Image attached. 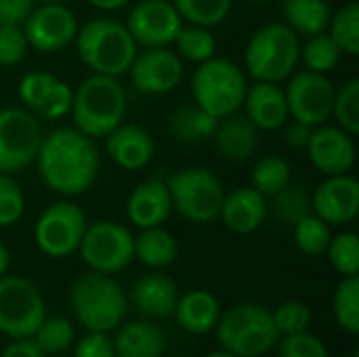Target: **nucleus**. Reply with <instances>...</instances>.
I'll list each match as a JSON object with an SVG mask.
<instances>
[{
	"label": "nucleus",
	"mask_w": 359,
	"mask_h": 357,
	"mask_svg": "<svg viewBox=\"0 0 359 357\" xmlns=\"http://www.w3.org/2000/svg\"><path fill=\"white\" fill-rule=\"evenodd\" d=\"M38 118L21 107L0 109V173L15 175L25 168L42 143Z\"/></svg>",
	"instance_id": "12"
},
{
	"label": "nucleus",
	"mask_w": 359,
	"mask_h": 357,
	"mask_svg": "<svg viewBox=\"0 0 359 357\" xmlns=\"http://www.w3.org/2000/svg\"><path fill=\"white\" fill-rule=\"evenodd\" d=\"M27 38L21 23H0V65L13 67L27 55Z\"/></svg>",
	"instance_id": "43"
},
{
	"label": "nucleus",
	"mask_w": 359,
	"mask_h": 357,
	"mask_svg": "<svg viewBox=\"0 0 359 357\" xmlns=\"http://www.w3.org/2000/svg\"><path fill=\"white\" fill-rule=\"evenodd\" d=\"M55 82H57V78L48 72H32L21 78L19 97L32 112H36V107L42 103V99L46 97V93L53 88Z\"/></svg>",
	"instance_id": "46"
},
{
	"label": "nucleus",
	"mask_w": 359,
	"mask_h": 357,
	"mask_svg": "<svg viewBox=\"0 0 359 357\" xmlns=\"http://www.w3.org/2000/svg\"><path fill=\"white\" fill-rule=\"evenodd\" d=\"M172 210V198L166 181L149 179L139 183L126 202V215L139 229L160 227Z\"/></svg>",
	"instance_id": "20"
},
{
	"label": "nucleus",
	"mask_w": 359,
	"mask_h": 357,
	"mask_svg": "<svg viewBox=\"0 0 359 357\" xmlns=\"http://www.w3.org/2000/svg\"><path fill=\"white\" fill-rule=\"evenodd\" d=\"M246 88L244 72L225 57H210L202 61L191 78L194 103L217 120L236 114L242 107Z\"/></svg>",
	"instance_id": "6"
},
{
	"label": "nucleus",
	"mask_w": 359,
	"mask_h": 357,
	"mask_svg": "<svg viewBox=\"0 0 359 357\" xmlns=\"http://www.w3.org/2000/svg\"><path fill=\"white\" fill-rule=\"evenodd\" d=\"M267 213L269 204L265 196L250 185L225 194L219 217L233 234H252L263 225Z\"/></svg>",
	"instance_id": "22"
},
{
	"label": "nucleus",
	"mask_w": 359,
	"mask_h": 357,
	"mask_svg": "<svg viewBox=\"0 0 359 357\" xmlns=\"http://www.w3.org/2000/svg\"><path fill=\"white\" fill-rule=\"evenodd\" d=\"M0 357H44V353L34 343V339L27 337V339H13V343L2 351Z\"/></svg>",
	"instance_id": "50"
},
{
	"label": "nucleus",
	"mask_w": 359,
	"mask_h": 357,
	"mask_svg": "<svg viewBox=\"0 0 359 357\" xmlns=\"http://www.w3.org/2000/svg\"><path fill=\"white\" fill-rule=\"evenodd\" d=\"M301 59L299 34L286 23H267L259 27L244 53L248 74L261 82H282L292 76Z\"/></svg>",
	"instance_id": "5"
},
{
	"label": "nucleus",
	"mask_w": 359,
	"mask_h": 357,
	"mask_svg": "<svg viewBox=\"0 0 359 357\" xmlns=\"http://www.w3.org/2000/svg\"><path fill=\"white\" fill-rule=\"evenodd\" d=\"M250 2H257V4H271V2H280V0H250Z\"/></svg>",
	"instance_id": "54"
},
{
	"label": "nucleus",
	"mask_w": 359,
	"mask_h": 357,
	"mask_svg": "<svg viewBox=\"0 0 359 357\" xmlns=\"http://www.w3.org/2000/svg\"><path fill=\"white\" fill-rule=\"evenodd\" d=\"M172 4L191 25L215 27L229 15L233 0H172Z\"/></svg>",
	"instance_id": "35"
},
{
	"label": "nucleus",
	"mask_w": 359,
	"mask_h": 357,
	"mask_svg": "<svg viewBox=\"0 0 359 357\" xmlns=\"http://www.w3.org/2000/svg\"><path fill=\"white\" fill-rule=\"evenodd\" d=\"M313 215L328 225H349L359 213V183L355 177L332 175L311 194Z\"/></svg>",
	"instance_id": "17"
},
{
	"label": "nucleus",
	"mask_w": 359,
	"mask_h": 357,
	"mask_svg": "<svg viewBox=\"0 0 359 357\" xmlns=\"http://www.w3.org/2000/svg\"><path fill=\"white\" fill-rule=\"evenodd\" d=\"M341 48L337 42L328 36V32L309 36L307 44L301 48V57L307 65V69L318 72V74H328L337 67L341 59Z\"/></svg>",
	"instance_id": "37"
},
{
	"label": "nucleus",
	"mask_w": 359,
	"mask_h": 357,
	"mask_svg": "<svg viewBox=\"0 0 359 357\" xmlns=\"http://www.w3.org/2000/svg\"><path fill=\"white\" fill-rule=\"evenodd\" d=\"M27 44L40 53H55L76 40L78 21L76 15L61 2L40 4L32 8L21 23Z\"/></svg>",
	"instance_id": "14"
},
{
	"label": "nucleus",
	"mask_w": 359,
	"mask_h": 357,
	"mask_svg": "<svg viewBox=\"0 0 359 357\" xmlns=\"http://www.w3.org/2000/svg\"><path fill=\"white\" fill-rule=\"evenodd\" d=\"M74 357H116L114 343L107 332H88L78 345Z\"/></svg>",
	"instance_id": "47"
},
{
	"label": "nucleus",
	"mask_w": 359,
	"mask_h": 357,
	"mask_svg": "<svg viewBox=\"0 0 359 357\" xmlns=\"http://www.w3.org/2000/svg\"><path fill=\"white\" fill-rule=\"evenodd\" d=\"M32 339L44 356H57L72 347L74 326L65 318H44Z\"/></svg>",
	"instance_id": "36"
},
{
	"label": "nucleus",
	"mask_w": 359,
	"mask_h": 357,
	"mask_svg": "<svg viewBox=\"0 0 359 357\" xmlns=\"http://www.w3.org/2000/svg\"><path fill=\"white\" fill-rule=\"evenodd\" d=\"M130 82L139 93L166 95L175 90L183 78V63L177 53L166 46H149L137 50L130 67Z\"/></svg>",
	"instance_id": "16"
},
{
	"label": "nucleus",
	"mask_w": 359,
	"mask_h": 357,
	"mask_svg": "<svg viewBox=\"0 0 359 357\" xmlns=\"http://www.w3.org/2000/svg\"><path fill=\"white\" fill-rule=\"evenodd\" d=\"M76 48L82 63L90 67L93 74L114 78L126 74L137 55V42L126 25L107 17L84 23L76 34Z\"/></svg>",
	"instance_id": "3"
},
{
	"label": "nucleus",
	"mask_w": 359,
	"mask_h": 357,
	"mask_svg": "<svg viewBox=\"0 0 359 357\" xmlns=\"http://www.w3.org/2000/svg\"><path fill=\"white\" fill-rule=\"evenodd\" d=\"M311 130L313 126L309 124H303L299 120H292L290 124H286L284 128V143L292 149H305L307 143H309V137H311Z\"/></svg>",
	"instance_id": "49"
},
{
	"label": "nucleus",
	"mask_w": 359,
	"mask_h": 357,
	"mask_svg": "<svg viewBox=\"0 0 359 357\" xmlns=\"http://www.w3.org/2000/svg\"><path fill=\"white\" fill-rule=\"evenodd\" d=\"M74 124L90 139L107 137L126 114L124 86L114 76L90 74L74 93L72 109Z\"/></svg>",
	"instance_id": "2"
},
{
	"label": "nucleus",
	"mask_w": 359,
	"mask_h": 357,
	"mask_svg": "<svg viewBox=\"0 0 359 357\" xmlns=\"http://www.w3.org/2000/svg\"><path fill=\"white\" fill-rule=\"evenodd\" d=\"M42 4H53V2H63V0H40Z\"/></svg>",
	"instance_id": "55"
},
{
	"label": "nucleus",
	"mask_w": 359,
	"mask_h": 357,
	"mask_svg": "<svg viewBox=\"0 0 359 357\" xmlns=\"http://www.w3.org/2000/svg\"><path fill=\"white\" fill-rule=\"evenodd\" d=\"M332 309L339 326L349 335H359V278L347 276L334 290Z\"/></svg>",
	"instance_id": "33"
},
{
	"label": "nucleus",
	"mask_w": 359,
	"mask_h": 357,
	"mask_svg": "<svg viewBox=\"0 0 359 357\" xmlns=\"http://www.w3.org/2000/svg\"><path fill=\"white\" fill-rule=\"evenodd\" d=\"M177 255H179L177 240L172 238V234L162 229V225L147 227L135 238V259H139L147 267L154 269L168 267L170 263H175Z\"/></svg>",
	"instance_id": "29"
},
{
	"label": "nucleus",
	"mask_w": 359,
	"mask_h": 357,
	"mask_svg": "<svg viewBox=\"0 0 359 357\" xmlns=\"http://www.w3.org/2000/svg\"><path fill=\"white\" fill-rule=\"evenodd\" d=\"M204 357H236V356H231V353H227V351H212V353H208V356H204Z\"/></svg>",
	"instance_id": "53"
},
{
	"label": "nucleus",
	"mask_w": 359,
	"mask_h": 357,
	"mask_svg": "<svg viewBox=\"0 0 359 357\" xmlns=\"http://www.w3.org/2000/svg\"><path fill=\"white\" fill-rule=\"evenodd\" d=\"M90 6H95V8H99V11H118V8H122V6H126L130 0H86Z\"/></svg>",
	"instance_id": "51"
},
{
	"label": "nucleus",
	"mask_w": 359,
	"mask_h": 357,
	"mask_svg": "<svg viewBox=\"0 0 359 357\" xmlns=\"http://www.w3.org/2000/svg\"><path fill=\"white\" fill-rule=\"evenodd\" d=\"M326 255L332 267L343 276H358L359 274V240L353 231H343L330 238Z\"/></svg>",
	"instance_id": "40"
},
{
	"label": "nucleus",
	"mask_w": 359,
	"mask_h": 357,
	"mask_svg": "<svg viewBox=\"0 0 359 357\" xmlns=\"http://www.w3.org/2000/svg\"><path fill=\"white\" fill-rule=\"evenodd\" d=\"M212 139L223 158L231 162H242L257 151L259 128L246 116L229 114L217 122Z\"/></svg>",
	"instance_id": "23"
},
{
	"label": "nucleus",
	"mask_w": 359,
	"mask_h": 357,
	"mask_svg": "<svg viewBox=\"0 0 359 357\" xmlns=\"http://www.w3.org/2000/svg\"><path fill=\"white\" fill-rule=\"evenodd\" d=\"M280 357H328L326 345L311 332L288 335L280 343Z\"/></svg>",
	"instance_id": "45"
},
{
	"label": "nucleus",
	"mask_w": 359,
	"mask_h": 357,
	"mask_svg": "<svg viewBox=\"0 0 359 357\" xmlns=\"http://www.w3.org/2000/svg\"><path fill=\"white\" fill-rule=\"evenodd\" d=\"M305 149L309 151L311 164L326 177L347 175L355 164L353 137L345 133L341 126L320 124L316 130H311V137Z\"/></svg>",
	"instance_id": "18"
},
{
	"label": "nucleus",
	"mask_w": 359,
	"mask_h": 357,
	"mask_svg": "<svg viewBox=\"0 0 359 357\" xmlns=\"http://www.w3.org/2000/svg\"><path fill=\"white\" fill-rule=\"evenodd\" d=\"M172 357H185V356H172Z\"/></svg>",
	"instance_id": "56"
},
{
	"label": "nucleus",
	"mask_w": 359,
	"mask_h": 357,
	"mask_svg": "<svg viewBox=\"0 0 359 357\" xmlns=\"http://www.w3.org/2000/svg\"><path fill=\"white\" fill-rule=\"evenodd\" d=\"M72 307L78 322L88 332H109L124 320L126 299L109 276L90 271L74 282Z\"/></svg>",
	"instance_id": "7"
},
{
	"label": "nucleus",
	"mask_w": 359,
	"mask_h": 357,
	"mask_svg": "<svg viewBox=\"0 0 359 357\" xmlns=\"http://www.w3.org/2000/svg\"><path fill=\"white\" fill-rule=\"evenodd\" d=\"M25 210V196L19 183L11 177L0 173V227L15 225Z\"/></svg>",
	"instance_id": "42"
},
{
	"label": "nucleus",
	"mask_w": 359,
	"mask_h": 357,
	"mask_svg": "<svg viewBox=\"0 0 359 357\" xmlns=\"http://www.w3.org/2000/svg\"><path fill=\"white\" fill-rule=\"evenodd\" d=\"M217 118L202 109L198 103H185L170 116V135L181 143H202L212 139L217 128Z\"/></svg>",
	"instance_id": "28"
},
{
	"label": "nucleus",
	"mask_w": 359,
	"mask_h": 357,
	"mask_svg": "<svg viewBox=\"0 0 359 357\" xmlns=\"http://www.w3.org/2000/svg\"><path fill=\"white\" fill-rule=\"evenodd\" d=\"M111 343L116 357H162L166 351V335L145 320L124 324Z\"/></svg>",
	"instance_id": "24"
},
{
	"label": "nucleus",
	"mask_w": 359,
	"mask_h": 357,
	"mask_svg": "<svg viewBox=\"0 0 359 357\" xmlns=\"http://www.w3.org/2000/svg\"><path fill=\"white\" fill-rule=\"evenodd\" d=\"M46 318L40 290L21 276L0 278V332L11 339H27Z\"/></svg>",
	"instance_id": "9"
},
{
	"label": "nucleus",
	"mask_w": 359,
	"mask_h": 357,
	"mask_svg": "<svg viewBox=\"0 0 359 357\" xmlns=\"http://www.w3.org/2000/svg\"><path fill=\"white\" fill-rule=\"evenodd\" d=\"M8 263H11V255H8L6 246L0 242V278L6 274V269H8Z\"/></svg>",
	"instance_id": "52"
},
{
	"label": "nucleus",
	"mask_w": 359,
	"mask_h": 357,
	"mask_svg": "<svg viewBox=\"0 0 359 357\" xmlns=\"http://www.w3.org/2000/svg\"><path fill=\"white\" fill-rule=\"evenodd\" d=\"M330 238H332L330 225L316 215H309L294 225V242H297L299 250L309 257L326 255Z\"/></svg>",
	"instance_id": "38"
},
{
	"label": "nucleus",
	"mask_w": 359,
	"mask_h": 357,
	"mask_svg": "<svg viewBox=\"0 0 359 357\" xmlns=\"http://www.w3.org/2000/svg\"><path fill=\"white\" fill-rule=\"evenodd\" d=\"M34 0H0V23H23Z\"/></svg>",
	"instance_id": "48"
},
{
	"label": "nucleus",
	"mask_w": 359,
	"mask_h": 357,
	"mask_svg": "<svg viewBox=\"0 0 359 357\" xmlns=\"http://www.w3.org/2000/svg\"><path fill=\"white\" fill-rule=\"evenodd\" d=\"M271 213L284 223L294 227L299 221H303L305 217L313 215L311 208V194L299 185V183H288L286 187H282L278 194L271 196Z\"/></svg>",
	"instance_id": "30"
},
{
	"label": "nucleus",
	"mask_w": 359,
	"mask_h": 357,
	"mask_svg": "<svg viewBox=\"0 0 359 357\" xmlns=\"http://www.w3.org/2000/svg\"><path fill=\"white\" fill-rule=\"evenodd\" d=\"M252 187L261 191L265 198L278 194L292 181V168L282 156H265L252 168Z\"/></svg>",
	"instance_id": "31"
},
{
	"label": "nucleus",
	"mask_w": 359,
	"mask_h": 357,
	"mask_svg": "<svg viewBox=\"0 0 359 357\" xmlns=\"http://www.w3.org/2000/svg\"><path fill=\"white\" fill-rule=\"evenodd\" d=\"M328 36L337 42L341 53L359 55V4L349 2L339 8L328 23Z\"/></svg>",
	"instance_id": "32"
},
{
	"label": "nucleus",
	"mask_w": 359,
	"mask_h": 357,
	"mask_svg": "<svg viewBox=\"0 0 359 357\" xmlns=\"http://www.w3.org/2000/svg\"><path fill=\"white\" fill-rule=\"evenodd\" d=\"M284 93L292 120L309 126H320L332 116L334 84L326 74H318L311 69L299 72L292 76Z\"/></svg>",
	"instance_id": "13"
},
{
	"label": "nucleus",
	"mask_w": 359,
	"mask_h": 357,
	"mask_svg": "<svg viewBox=\"0 0 359 357\" xmlns=\"http://www.w3.org/2000/svg\"><path fill=\"white\" fill-rule=\"evenodd\" d=\"M284 23L303 36H316L328 29L332 11L326 0H280Z\"/></svg>",
	"instance_id": "27"
},
{
	"label": "nucleus",
	"mask_w": 359,
	"mask_h": 357,
	"mask_svg": "<svg viewBox=\"0 0 359 357\" xmlns=\"http://www.w3.org/2000/svg\"><path fill=\"white\" fill-rule=\"evenodd\" d=\"M36 164L40 179L50 191L78 196L97 179L99 149L95 139L78 128H57L42 137Z\"/></svg>",
	"instance_id": "1"
},
{
	"label": "nucleus",
	"mask_w": 359,
	"mask_h": 357,
	"mask_svg": "<svg viewBox=\"0 0 359 357\" xmlns=\"http://www.w3.org/2000/svg\"><path fill=\"white\" fill-rule=\"evenodd\" d=\"M126 29L137 46H168L175 42L183 19L170 0H141L126 17Z\"/></svg>",
	"instance_id": "15"
},
{
	"label": "nucleus",
	"mask_w": 359,
	"mask_h": 357,
	"mask_svg": "<svg viewBox=\"0 0 359 357\" xmlns=\"http://www.w3.org/2000/svg\"><path fill=\"white\" fill-rule=\"evenodd\" d=\"M276 330L280 337L305 332L311 324V309L301 301H286L276 311H271Z\"/></svg>",
	"instance_id": "41"
},
{
	"label": "nucleus",
	"mask_w": 359,
	"mask_h": 357,
	"mask_svg": "<svg viewBox=\"0 0 359 357\" xmlns=\"http://www.w3.org/2000/svg\"><path fill=\"white\" fill-rule=\"evenodd\" d=\"M86 217L74 202L61 200L50 204L36 221V246L50 259H63L78 250L86 231Z\"/></svg>",
	"instance_id": "11"
},
{
	"label": "nucleus",
	"mask_w": 359,
	"mask_h": 357,
	"mask_svg": "<svg viewBox=\"0 0 359 357\" xmlns=\"http://www.w3.org/2000/svg\"><path fill=\"white\" fill-rule=\"evenodd\" d=\"M133 299L141 314H145L147 318L162 320L175 314L179 290L170 278L162 274H147L135 284Z\"/></svg>",
	"instance_id": "25"
},
{
	"label": "nucleus",
	"mask_w": 359,
	"mask_h": 357,
	"mask_svg": "<svg viewBox=\"0 0 359 357\" xmlns=\"http://www.w3.org/2000/svg\"><path fill=\"white\" fill-rule=\"evenodd\" d=\"M215 328L223 351L236 357L265 356L280 343L271 311L255 303L231 307L219 318Z\"/></svg>",
	"instance_id": "4"
},
{
	"label": "nucleus",
	"mask_w": 359,
	"mask_h": 357,
	"mask_svg": "<svg viewBox=\"0 0 359 357\" xmlns=\"http://www.w3.org/2000/svg\"><path fill=\"white\" fill-rule=\"evenodd\" d=\"M168 191L172 198V208L191 223H210L219 217L225 187L221 179L202 166L181 168L168 181Z\"/></svg>",
	"instance_id": "8"
},
{
	"label": "nucleus",
	"mask_w": 359,
	"mask_h": 357,
	"mask_svg": "<svg viewBox=\"0 0 359 357\" xmlns=\"http://www.w3.org/2000/svg\"><path fill=\"white\" fill-rule=\"evenodd\" d=\"M175 316L179 326L189 335H206L217 326L221 318V307L215 295L206 290H191L179 297Z\"/></svg>",
	"instance_id": "26"
},
{
	"label": "nucleus",
	"mask_w": 359,
	"mask_h": 357,
	"mask_svg": "<svg viewBox=\"0 0 359 357\" xmlns=\"http://www.w3.org/2000/svg\"><path fill=\"white\" fill-rule=\"evenodd\" d=\"M105 139L107 156L124 170H139L154 158V137L137 124H118Z\"/></svg>",
	"instance_id": "21"
},
{
	"label": "nucleus",
	"mask_w": 359,
	"mask_h": 357,
	"mask_svg": "<svg viewBox=\"0 0 359 357\" xmlns=\"http://www.w3.org/2000/svg\"><path fill=\"white\" fill-rule=\"evenodd\" d=\"M332 116L337 120V126H341L345 133L355 137L359 133V80L353 78L347 84H343L339 90H334V103H332Z\"/></svg>",
	"instance_id": "39"
},
{
	"label": "nucleus",
	"mask_w": 359,
	"mask_h": 357,
	"mask_svg": "<svg viewBox=\"0 0 359 357\" xmlns=\"http://www.w3.org/2000/svg\"><path fill=\"white\" fill-rule=\"evenodd\" d=\"M72 101H74V90L69 84L61 82L57 78V82L53 84V88L46 93V97L42 99V103L36 107V116L44 118V120H57L61 116H65L72 109Z\"/></svg>",
	"instance_id": "44"
},
{
	"label": "nucleus",
	"mask_w": 359,
	"mask_h": 357,
	"mask_svg": "<svg viewBox=\"0 0 359 357\" xmlns=\"http://www.w3.org/2000/svg\"><path fill=\"white\" fill-rule=\"evenodd\" d=\"M175 46L177 53L194 63H202L210 57H215L217 50V40L210 32V27H202V25H181L177 38H175Z\"/></svg>",
	"instance_id": "34"
},
{
	"label": "nucleus",
	"mask_w": 359,
	"mask_h": 357,
	"mask_svg": "<svg viewBox=\"0 0 359 357\" xmlns=\"http://www.w3.org/2000/svg\"><path fill=\"white\" fill-rule=\"evenodd\" d=\"M242 105L246 107V118L259 130L282 128L290 118L286 93H284V88L278 86V82L257 80L252 86L246 88Z\"/></svg>",
	"instance_id": "19"
},
{
	"label": "nucleus",
	"mask_w": 359,
	"mask_h": 357,
	"mask_svg": "<svg viewBox=\"0 0 359 357\" xmlns=\"http://www.w3.org/2000/svg\"><path fill=\"white\" fill-rule=\"evenodd\" d=\"M78 250L90 271L111 276L135 259V236L120 223L97 221L86 225Z\"/></svg>",
	"instance_id": "10"
}]
</instances>
